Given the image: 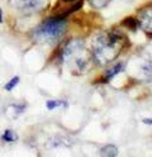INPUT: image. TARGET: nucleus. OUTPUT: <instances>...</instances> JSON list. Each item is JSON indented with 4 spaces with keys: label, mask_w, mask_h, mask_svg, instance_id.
<instances>
[{
    "label": "nucleus",
    "mask_w": 152,
    "mask_h": 157,
    "mask_svg": "<svg viewBox=\"0 0 152 157\" xmlns=\"http://www.w3.org/2000/svg\"><path fill=\"white\" fill-rule=\"evenodd\" d=\"M2 138H3V141H5V142H14V141L18 140V136H17L15 132L10 131V129H6V131L4 132V134H3Z\"/></svg>",
    "instance_id": "obj_11"
},
{
    "label": "nucleus",
    "mask_w": 152,
    "mask_h": 157,
    "mask_svg": "<svg viewBox=\"0 0 152 157\" xmlns=\"http://www.w3.org/2000/svg\"><path fill=\"white\" fill-rule=\"evenodd\" d=\"M62 2H76V0H62Z\"/></svg>",
    "instance_id": "obj_16"
},
{
    "label": "nucleus",
    "mask_w": 152,
    "mask_h": 157,
    "mask_svg": "<svg viewBox=\"0 0 152 157\" xmlns=\"http://www.w3.org/2000/svg\"><path fill=\"white\" fill-rule=\"evenodd\" d=\"M3 23V12H2V9H0V24Z\"/></svg>",
    "instance_id": "obj_15"
},
{
    "label": "nucleus",
    "mask_w": 152,
    "mask_h": 157,
    "mask_svg": "<svg viewBox=\"0 0 152 157\" xmlns=\"http://www.w3.org/2000/svg\"><path fill=\"white\" fill-rule=\"evenodd\" d=\"M24 109H25V105L24 104H22V105H19V104H12V105L8 106L6 115L10 118V119H17V118L24 112Z\"/></svg>",
    "instance_id": "obj_6"
},
{
    "label": "nucleus",
    "mask_w": 152,
    "mask_h": 157,
    "mask_svg": "<svg viewBox=\"0 0 152 157\" xmlns=\"http://www.w3.org/2000/svg\"><path fill=\"white\" fill-rule=\"evenodd\" d=\"M89 3L95 9H101V8H105L108 5L109 0H89Z\"/></svg>",
    "instance_id": "obj_12"
},
{
    "label": "nucleus",
    "mask_w": 152,
    "mask_h": 157,
    "mask_svg": "<svg viewBox=\"0 0 152 157\" xmlns=\"http://www.w3.org/2000/svg\"><path fill=\"white\" fill-rule=\"evenodd\" d=\"M19 80H20V78L18 77V76H15V77H13L12 78V80H10L8 84H5V86H4V89L6 90V91H12L13 89H14V87L19 84Z\"/></svg>",
    "instance_id": "obj_13"
},
{
    "label": "nucleus",
    "mask_w": 152,
    "mask_h": 157,
    "mask_svg": "<svg viewBox=\"0 0 152 157\" xmlns=\"http://www.w3.org/2000/svg\"><path fill=\"white\" fill-rule=\"evenodd\" d=\"M61 61H62L72 74L88 72L90 67L91 56L85 48V44L80 39H70L61 50Z\"/></svg>",
    "instance_id": "obj_2"
},
{
    "label": "nucleus",
    "mask_w": 152,
    "mask_h": 157,
    "mask_svg": "<svg viewBox=\"0 0 152 157\" xmlns=\"http://www.w3.org/2000/svg\"><path fill=\"white\" fill-rule=\"evenodd\" d=\"M46 106L48 110H53L56 108H60V106H64L66 108L67 106V103L66 101H62V100H48L46 103Z\"/></svg>",
    "instance_id": "obj_9"
},
{
    "label": "nucleus",
    "mask_w": 152,
    "mask_h": 157,
    "mask_svg": "<svg viewBox=\"0 0 152 157\" xmlns=\"http://www.w3.org/2000/svg\"><path fill=\"white\" fill-rule=\"evenodd\" d=\"M66 25L67 24L65 17L56 15L55 18H48L34 29L33 37L36 41L42 43L56 42L64 36Z\"/></svg>",
    "instance_id": "obj_3"
},
{
    "label": "nucleus",
    "mask_w": 152,
    "mask_h": 157,
    "mask_svg": "<svg viewBox=\"0 0 152 157\" xmlns=\"http://www.w3.org/2000/svg\"><path fill=\"white\" fill-rule=\"evenodd\" d=\"M124 63L123 62H119V63H117L115 66H113L111 68H109V70H107V72H105V78H111V77H114L115 75H118L119 72H122L124 70Z\"/></svg>",
    "instance_id": "obj_7"
},
{
    "label": "nucleus",
    "mask_w": 152,
    "mask_h": 157,
    "mask_svg": "<svg viewBox=\"0 0 152 157\" xmlns=\"http://www.w3.org/2000/svg\"><path fill=\"white\" fill-rule=\"evenodd\" d=\"M118 155L117 147L113 144H108L100 150V156H107V157H114Z\"/></svg>",
    "instance_id": "obj_8"
},
{
    "label": "nucleus",
    "mask_w": 152,
    "mask_h": 157,
    "mask_svg": "<svg viewBox=\"0 0 152 157\" xmlns=\"http://www.w3.org/2000/svg\"><path fill=\"white\" fill-rule=\"evenodd\" d=\"M124 38L118 33H99L93 41V57L99 65L113 62L124 47Z\"/></svg>",
    "instance_id": "obj_1"
},
{
    "label": "nucleus",
    "mask_w": 152,
    "mask_h": 157,
    "mask_svg": "<svg viewBox=\"0 0 152 157\" xmlns=\"http://www.w3.org/2000/svg\"><path fill=\"white\" fill-rule=\"evenodd\" d=\"M122 24H123L124 27H127V28H129V29H132V31H136V29L138 28V25H139V22L134 18H126Z\"/></svg>",
    "instance_id": "obj_10"
},
{
    "label": "nucleus",
    "mask_w": 152,
    "mask_h": 157,
    "mask_svg": "<svg viewBox=\"0 0 152 157\" xmlns=\"http://www.w3.org/2000/svg\"><path fill=\"white\" fill-rule=\"evenodd\" d=\"M9 4L25 14H36L46 10L49 0H9Z\"/></svg>",
    "instance_id": "obj_4"
},
{
    "label": "nucleus",
    "mask_w": 152,
    "mask_h": 157,
    "mask_svg": "<svg viewBox=\"0 0 152 157\" xmlns=\"http://www.w3.org/2000/svg\"><path fill=\"white\" fill-rule=\"evenodd\" d=\"M142 122H143L145 124H150V125H152V119H151V118H145V119L142 121Z\"/></svg>",
    "instance_id": "obj_14"
},
{
    "label": "nucleus",
    "mask_w": 152,
    "mask_h": 157,
    "mask_svg": "<svg viewBox=\"0 0 152 157\" xmlns=\"http://www.w3.org/2000/svg\"><path fill=\"white\" fill-rule=\"evenodd\" d=\"M139 25L143 31L152 36V8H147L146 10H143L141 13V17H139Z\"/></svg>",
    "instance_id": "obj_5"
}]
</instances>
